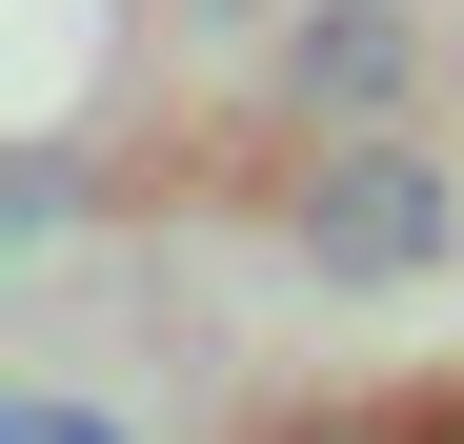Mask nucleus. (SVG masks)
Wrapping results in <instances>:
<instances>
[{
  "instance_id": "1",
  "label": "nucleus",
  "mask_w": 464,
  "mask_h": 444,
  "mask_svg": "<svg viewBox=\"0 0 464 444\" xmlns=\"http://www.w3.org/2000/svg\"><path fill=\"white\" fill-rule=\"evenodd\" d=\"M283 243L324 263V283H424L464 243V202H444V162H424L404 121H324V162L283 182Z\"/></svg>"
},
{
  "instance_id": "2",
  "label": "nucleus",
  "mask_w": 464,
  "mask_h": 444,
  "mask_svg": "<svg viewBox=\"0 0 464 444\" xmlns=\"http://www.w3.org/2000/svg\"><path fill=\"white\" fill-rule=\"evenodd\" d=\"M404 82H424L404 0H283V101L303 121H404Z\"/></svg>"
},
{
  "instance_id": "3",
  "label": "nucleus",
  "mask_w": 464,
  "mask_h": 444,
  "mask_svg": "<svg viewBox=\"0 0 464 444\" xmlns=\"http://www.w3.org/2000/svg\"><path fill=\"white\" fill-rule=\"evenodd\" d=\"M61 222H82V162L21 141V162H0V243H61Z\"/></svg>"
},
{
  "instance_id": "4",
  "label": "nucleus",
  "mask_w": 464,
  "mask_h": 444,
  "mask_svg": "<svg viewBox=\"0 0 464 444\" xmlns=\"http://www.w3.org/2000/svg\"><path fill=\"white\" fill-rule=\"evenodd\" d=\"M0 444H141V424L82 404V384H0Z\"/></svg>"
},
{
  "instance_id": "5",
  "label": "nucleus",
  "mask_w": 464,
  "mask_h": 444,
  "mask_svg": "<svg viewBox=\"0 0 464 444\" xmlns=\"http://www.w3.org/2000/svg\"><path fill=\"white\" fill-rule=\"evenodd\" d=\"M283 444H424V424H383V404H324V424H283Z\"/></svg>"
}]
</instances>
